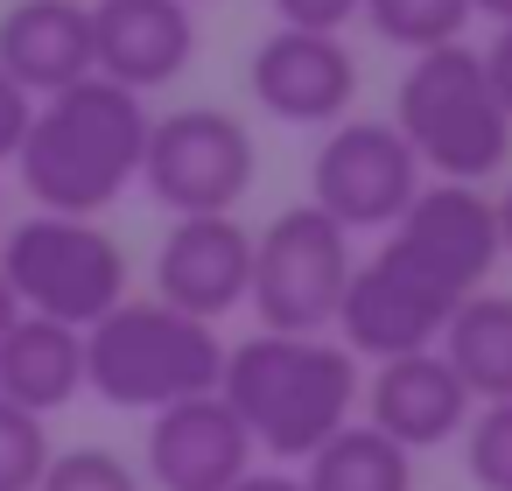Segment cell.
<instances>
[{"instance_id": "1", "label": "cell", "mask_w": 512, "mask_h": 491, "mask_svg": "<svg viewBox=\"0 0 512 491\" xmlns=\"http://www.w3.org/2000/svg\"><path fill=\"white\" fill-rule=\"evenodd\" d=\"M148 99L120 92L113 78H78L50 99H36L29 134L15 148L22 190L50 218H99L141 183V148H148Z\"/></svg>"}, {"instance_id": "2", "label": "cell", "mask_w": 512, "mask_h": 491, "mask_svg": "<svg viewBox=\"0 0 512 491\" xmlns=\"http://www.w3.org/2000/svg\"><path fill=\"white\" fill-rule=\"evenodd\" d=\"M358 358L337 337H274L253 330L246 344H225L218 400L253 435V456L309 463L344 421H358Z\"/></svg>"}, {"instance_id": "3", "label": "cell", "mask_w": 512, "mask_h": 491, "mask_svg": "<svg viewBox=\"0 0 512 491\" xmlns=\"http://www.w3.org/2000/svg\"><path fill=\"white\" fill-rule=\"evenodd\" d=\"M225 372V337L218 323H197L169 302H120L85 330V393L127 414H162L176 400L218 393Z\"/></svg>"}, {"instance_id": "4", "label": "cell", "mask_w": 512, "mask_h": 491, "mask_svg": "<svg viewBox=\"0 0 512 491\" xmlns=\"http://www.w3.org/2000/svg\"><path fill=\"white\" fill-rule=\"evenodd\" d=\"M393 134L407 141V155L421 169H435V183H484L512 162V120L484 78V57L463 43L421 50L400 71L393 92Z\"/></svg>"}, {"instance_id": "5", "label": "cell", "mask_w": 512, "mask_h": 491, "mask_svg": "<svg viewBox=\"0 0 512 491\" xmlns=\"http://www.w3.org/2000/svg\"><path fill=\"white\" fill-rule=\"evenodd\" d=\"M0 288L22 316H50L92 330L106 309L127 302V253L99 218H22L0 225Z\"/></svg>"}, {"instance_id": "6", "label": "cell", "mask_w": 512, "mask_h": 491, "mask_svg": "<svg viewBox=\"0 0 512 491\" xmlns=\"http://www.w3.org/2000/svg\"><path fill=\"white\" fill-rule=\"evenodd\" d=\"M351 232L330 225L316 204H288L267 232H253V316L274 337H330L344 281H351Z\"/></svg>"}, {"instance_id": "7", "label": "cell", "mask_w": 512, "mask_h": 491, "mask_svg": "<svg viewBox=\"0 0 512 491\" xmlns=\"http://www.w3.org/2000/svg\"><path fill=\"white\" fill-rule=\"evenodd\" d=\"M260 176L253 134L225 106H183L148 120L141 148V183L169 218H232Z\"/></svg>"}, {"instance_id": "8", "label": "cell", "mask_w": 512, "mask_h": 491, "mask_svg": "<svg viewBox=\"0 0 512 491\" xmlns=\"http://www.w3.org/2000/svg\"><path fill=\"white\" fill-rule=\"evenodd\" d=\"M379 253L414 274L435 302H470L491 267H498V218H491V197L470 190V183H421L414 204L386 225Z\"/></svg>"}, {"instance_id": "9", "label": "cell", "mask_w": 512, "mask_h": 491, "mask_svg": "<svg viewBox=\"0 0 512 491\" xmlns=\"http://www.w3.org/2000/svg\"><path fill=\"white\" fill-rule=\"evenodd\" d=\"M421 190V162L393 120H337L309 169V204L344 232H386Z\"/></svg>"}, {"instance_id": "10", "label": "cell", "mask_w": 512, "mask_h": 491, "mask_svg": "<svg viewBox=\"0 0 512 491\" xmlns=\"http://www.w3.org/2000/svg\"><path fill=\"white\" fill-rule=\"evenodd\" d=\"M253 106L274 113L281 127H337L358 99V57L344 36H309V29H274L253 64H246Z\"/></svg>"}, {"instance_id": "11", "label": "cell", "mask_w": 512, "mask_h": 491, "mask_svg": "<svg viewBox=\"0 0 512 491\" xmlns=\"http://www.w3.org/2000/svg\"><path fill=\"white\" fill-rule=\"evenodd\" d=\"M253 288V232L239 218H176L155 246V302L225 323Z\"/></svg>"}, {"instance_id": "12", "label": "cell", "mask_w": 512, "mask_h": 491, "mask_svg": "<svg viewBox=\"0 0 512 491\" xmlns=\"http://www.w3.org/2000/svg\"><path fill=\"white\" fill-rule=\"evenodd\" d=\"M456 309L435 302L414 274H400L386 253L358 260L351 281H344V302H337V323L330 337L351 351V358H407V351H435L442 344V323Z\"/></svg>"}, {"instance_id": "13", "label": "cell", "mask_w": 512, "mask_h": 491, "mask_svg": "<svg viewBox=\"0 0 512 491\" xmlns=\"http://www.w3.org/2000/svg\"><path fill=\"white\" fill-rule=\"evenodd\" d=\"M197 57V8L183 0H92V71L120 92H162Z\"/></svg>"}, {"instance_id": "14", "label": "cell", "mask_w": 512, "mask_h": 491, "mask_svg": "<svg viewBox=\"0 0 512 491\" xmlns=\"http://www.w3.org/2000/svg\"><path fill=\"white\" fill-rule=\"evenodd\" d=\"M470 421V393L449 372L442 351H407V358H379L365 379V428H379L393 449L421 456L456 442Z\"/></svg>"}, {"instance_id": "15", "label": "cell", "mask_w": 512, "mask_h": 491, "mask_svg": "<svg viewBox=\"0 0 512 491\" xmlns=\"http://www.w3.org/2000/svg\"><path fill=\"white\" fill-rule=\"evenodd\" d=\"M253 470V435L218 393L148 414V477L162 491H232Z\"/></svg>"}, {"instance_id": "16", "label": "cell", "mask_w": 512, "mask_h": 491, "mask_svg": "<svg viewBox=\"0 0 512 491\" xmlns=\"http://www.w3.org/2000/svg\"><path fill=\"white\" fill-rule=\"evenodd\" d=\"M0 78L29 99L92 78V0H15L0 15Z\"/></svg>"}, {"instance_id": "17", "label": "cell", "mask_w": 512, "mask_h": 491, "mask_svg": "<svg viewBox=\"0 0 512 491\" xmlns=\"http://www.w3.org/2000/svg\"><path fill=\"white\" fill-rule=\"evenodd\" d=\"M78 393H85V330L50 316H15L8 337H0V400L50 421Z\"/></svg>"}, {"instance_id": "18", "label": "cell", "mask_w": 512, "mask_h": 491, "mask_svg": "<svg viewBox=\"0 0 512 491\" xmlns=\"http://www.w3.org/2000/svg\"><path fill=\"white\" fill-rule=\"evenodd\" d=\"M449 372L463 379V393L477 407L491 400H512V295L498 288H477L470 302H456V316L442 323V344Z\"/></svg>"}, {"instance_id": "19", "label": "cell", "mask_w": 512, "mask_h": 491, "mask_svg": "<svg viewBox=\"0 0 512 491\" xmlns=\"http://www.w3.org/2000/svg\"><path fill=\"white\" fill-rule=\"evenodd\" d=\"M302 491H414V456L393 449L379 428L344 421V428L302 463Z\"/></svg>"}, {"instance_id": "20", "label": "cell", "mask_w": 512, "mask_h": 491, "mask_svg": "<svg viewBox=\"0 0 512 491\" xmlns=\"http://www.w3.org/2000/svg\"><path fill=\"white\" fill-rule=\"evenodd\" d=\"M372 22L379 43L421 57V50H442V43H463L470 29V0H365L358 8Z\"/></svg>"}, {"instance_id": "21", "label": "cell", "mask_w": 512, "mask_h": 491, "mask_svg": "<svg viewBox=\"0 0 512 491\" xmlns=\"http://www.w3.org/2000/svg\"><path fill=\"white\" fill-rule=\"evenodd\" d=\"M50 421L15 407V400H0V491H36L43 470H50Z\"/></svg>"}, {"instance_id": "22", "label": "cell", "mask_w": 512, "mask_h": 491, "mask_svg": "<svg viewBox=\"0 0 512 491\" xmlns=\"http://www.w3.org/2000/svg\"><path fill=\"white\" fill-rule=\"evenodd\" d=\"M463 470L484 491H512V400H491L463 421Z\"/></svg>"}, {"instance_id": "23", "label": "cell", "mask_w": 512, "mask_h": 491, "mask_svg": "<svg viewBox=\"0 0 512 491\" xmlns=\"http://www.w3.org/2000/svg\"><path fill=\"white\" fill-rule=\"evenodd\" d=\"M36 491H141L134 463L120 449H99V442H78V449H57L43 484Z\"/></svg>"}, {"instance_id": "24", "label": "cell", "mask_w": 512, "mask_h": 491, "mask_svg": "<svg viewBox=\"0 0 512 491\" xmlns=\"http://www.w3.org/2000/svg\"><path fill=\"white\" fill-rule=\"evenodd\" d=\"M365 0H274L281 29H309V36H344L358 22Z\"/></svg>"}, {"instance_id": "25", "label": "cell", "mask_w": 512, "mask_h": 491, "mask_svg": "<svg viewBox=\"0 0 512 491\" xmlns=\"http://www.w3.org/2000/svg\"><path fill=\"white\" fill-rule=\"evenodd\" d=\"M29 113H36V99H29L15 78H0V162H15V148H22V134H29Z\"/></svg>"}, {"instance_id": "26", "label": "cell", "mask_w": 512, "mask_h": 491, "mask_svg": "<svg viewBox=\"0 0 512 491\" xmlns=\"http://www.w3.org/2000/svg\"><path fill=\"white\" fill-rule=\"evenodd\" d=\"M484 57V78H491V92H498V106H505V120H512V22L491 36V50H477Z\"/></svg>"}, {"instance_id": "27", "label": "cell", "mask_w": 512, "mask_h": 491, "mask_svg": "<svg viewBox=\"0 0 512 491\" xmlns=\"http://www.w3.org/2000/svg\"><path fill=\"white\" fill-rule=\"evenodd\" d=\"M232 491H302V477L295 470H246Z\"/></svg>"}, {"instance_id": "28", "label": "cell", "mask_w": 512, "mask_h": 491, "mask_svg": "<svg viewBox=\"0 0 512 491\" xmlns=\"http://www.w3.org/2000/svg\"><path fill=\"white\" fill-rule=\"evenodd\" d=\"M491 218H498V260H512V183H505V197L491 204Z\"/></svg>"}, {"instance_id": "29", "label": "cell", "mask_w": 512, "mask_h": 491, "mask_svg": "<svg viewBox=\"0 0 512 491\" xmlns=\"http://www.w3.org/2000/svg\"><path fill=\"white\" fill-rule=\"evenodd\" d=\"M470 15H491V22L505 29V22H512V0H470Z\"/></svg>"}, {"instance_id": "30", "label": "cell", "mask_w": 512, "mask_h": 491, "mask_svg": "<svg viewBox=\"0 0 512 491\" xmlns=\"http://www.w3.org/2000/svg\"><path fill=\"white\" fill-rule=\"evenodd\" d=\"M15 316H22V309H15V295L0 288V337H8V323H15Z\"/></svg>"}, {"instance_id": "31", "label": "cell", "mask_w": 512, "mask_h": 491, "mask_svg": "<svg viewBox=\"0 0 512 491\" xmlns=\"http://www.w3.org/2000/svg\"><path fill=\"white\" fill-rule=\"evenodd\" d=\"M183 8H197V0H183Z\"/></svg>"}]
</instances>
